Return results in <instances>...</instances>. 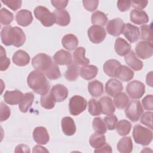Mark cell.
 <instances>
[{"mask_svg": "<svg viewBox=\"0 0 153 153\" xmlns=\"http://www.w3.org/2000/svg\"><path fill=\"white\" fill-rule=\"evenodd\" d=\"M27 83L35 93L41 95L48 93L50 88V83L45 75L38 71H33L29 74L27 78Z\"/></svg>", "mask_w": 153, "mask_h": 153, "instance_id": "1", "label": "cell"}, {"mask_svg": "<svg viewBox=\"0 0 153 153\" xmlns=\"http://www.w3.org/2000/svg\"><path fill=\"white\" fill-rule=\"evenodd\" d=\"M133 137L136 143L146 146L152 142V132L151 130L142 126L140 124H136L133 128Z\"/></svg>", "mask_w": 153, "mask_h": 153, "instance_id": "2", "label": "cell"}, {"mask_svg": "<svg viewBox=\"0 0 153 153\" xmlns=\"http://www.w3.org/2000/svg\"><path fill=\"white\" fill-rule=\"evenodd\" d=\"M35 17L45 27H50L55 23L53 13H51L48 8L43 6H38L34 10Z\"/></svg>", "mask_w": 153, "mask_h": 153, "instance_id": "3", "label": "cell"}, {"mask_svg": "<svg viewBox=\"0 0 153 153\" xmlns=\"http://www.w3.org/2000/svg\"><path fill=\"white\" fill-rule=\"evenodd\" d=\"M87 107V101L82 96L75 95L69 102V111L71 115L76 116L84 111Z\"/></svg>", "mask_w": 153, "mask_h": 153, "instance_id": "4", "label": "cell"}, {"mask_svg": "<svg viewBox=\"0 0 153 153\" xmlns=\"http://www.w3.org/2000/svg\"><path fill=\"white\" fill-rule=\"evenodd\" d=\"M125 110L127 118L133 122L137 121L142 115L143 109L139 100H131Z\"/></svg>", "mask_w": 153, "mask_h": 153, "instance_id": "5", "label": "cell"}, {"mask_svg": "<svg viewBox=\"0 0 153 153\" xmlns=\"http://www.w3.org/2000/svg\"><path fill=\"white\" fill-rule=\"evenodd\" d=\"M52 63V60L50 56L44 53L36 54L32 60V65L36 71H46Z\"/></svg>", "mask_w": 153, "mask_h": 153, "instance_id": "6", "label": "cell"}, {"mask_svg": "<svg viewBox=\"0 0 153 153\" xmlns=\"http://www.w3.org/2000/svg\"><path fill=\"white\" fill-rule=\"evenodd\" d=\"M126 91L131 99H140L145 92V87L143 82L134 80L127 85Z\"/></svg>", "mask_w": 153, "mask_h": 153, "instance_id": "7", "label": "cell"}, {"mask_svg": "<svg viewBox=\"0 0 153 153\" xmlns=\"http://www.w3.org/2000/svg\"><path fill=\"white\" fill-rule=\"evenodd\" d=\"M89 39L94 44L102 42L106 36L105 29L98 25H93L89 27L87 31Z\"/></svg>", "mask_w": 153, "mask_h": 153, "instance_id": "8", "label": "cell"}, {"mask_svg": "<svg viewBox=\"0 0 153 153\" xmlns=\"http://www.w3.org/2000/svg\"><path fill=\"white\" fill-rule=\"evenodd\" d=\"M135 52L137 56L142 59L151 57L153 53L152 42L145 41H139L135 47Z\"/></svg>", "mask_w": 153, "mask_h": 153, "instance_id": "9", "label": "cell"}, {"mask_svg": "<svg viewBox=\"0 0 153 153\" xmlns=\"http://www.w3.org/2000/svg\"><path fill=\"white\" fill-rule=\"evenodd\" d=\"M16 31L14 27L7 26L2 27L1 32V38L2 43L6 46L14 44L16 42Z\"/></svg>", "mask_w": 153, "mask_h": 153, "instance_id": "10", "label": "cell"}, {"mask_svg": "<svg viewBox=\"0 0 153 153\" xmlns=\"http://www.w3.org/2000/svg\"><path fill=\"white\" fill-rule=\"evenodd\" d=\"M124 23L120 18L111 20L106 26V30L109 34L114 36H118L123 32Z\"/></svg>", "mask_w": 153, "mask_h": 153, "instance_id": "11", "label": "cell"}, {"mask_svg": "<svg viewBox=\"0 0 153 153\" xmlns=\"http://www.w3.org/2000/svg\"><path fill=\"white\" fill-rule=\"evenodd\" d=\"M122 33L131 43L137 41L140 37L139 27L130 23L124 24Z\"/></svg>", "mask_w": 153, "mask_h": 153, "instance_id": "12", "label": "cell"}, {"mask_svg": "<svg viewBox=\"0 0 153 153\" xmlns=\"http://www.w3.org/2000/svg\"><path fill=\"white\" fill-rule=\"evenodd\" d=\"M32 136L34 141L39 145H45L50 140V136L46 128L42 126L35 127Z\"/></svg>", "mask_w": 153, "mask_h": 153, "instance_id": "13", "label": "cell"}, {"mask_svg": "<svg viewBox=\"0 0 153 153\" xmlns=\"http://www.w3.org/2000/svg\"><path fill=\"white\" fill-rule=\"evenodd\" d=\"M50 93L56 102H60L67 98L68 96V90L65 85L58 84L53 86Z\"/></svg>", "mask_w": 153, "mask_h": 153, "instance_id": "14", "label": "cell"}, {"mask_svg": "<svg viewBox=\"0 0 153 153\" xmlns=\"http://www.w3.org/2000/svg\"><path fill=\"white\" fill-rule=\"evenodd\" d=\"M23 93L19 90L6 91L4 95V100L5 103L10 105L19 104L23 97Z\"/></svg>", "mask_w": 153, "mask_h": 153, "instance_id": "15", "label": "cell"}, {"mask_svg": "<svg viewBox=\"0 0 153 153\" xmlns=\"http://www.w3.org/2000/svg\"><path fill=\"white\" fill-rule=\"evenodd\" d=\"M123 89L122 83L115 78L109 79L105 84V91L106 93L114 97L117 94L121 92Z\"/></svg>", "mask_w": 153, "mask_h": 153, "instance_id": "16", "label": "cell"}, {"mask_svg": "<svg viewBox=\"0 0 153 153\" xmlns=\"http://www.w3.org/2000/svg\"><path fill=\"white\" fill-rule=\"evenodd\" d=\"M16 21L18 25L26 27L29 26L33 20L32 13L27 10H21L16 14Z\"/></svg>", "mask_w": 153, "mask_h": 153, "instance_id": "17", "label": "cell"}, {"mask_svg": "<svg viewBox=\"0 0 153 153\" xmlns=\"http://www.w3.org/2000/svg\"><path fill=\"white\" fill-rule=\"evenodd\" d=\"M53 59L54 62L59 65H69L73 62L71 54L64 50L57 51L53 56Z\"/></svg>", "mask_w": 153, "mask_h": 153, "instance_id": "18", "label": "cell"}, {"mask_svg": "<svg viewBox=\"0 0 153 153\" xmlns=\"http://www.w3.org/2000/svg\"><path fill=\"white\" fill-rule=\"evenodd\" d=\"M130 19L131 22L139 25L145 24L149 21L148 16L145 11L136 9H134L131 11Z\"/></svg>", "mask_w": 153, "mask_h": 153, "instance_id": "19", "label": "cell"}, {"mask_svg": "<svg viewBox=\"0 0 153 153\" xmlns=\"http://www.w3.org/2000/svg\"><path fill=\"white\" fill-rule=\"evenodd\" d=\"M62 131L66 136H72L76 131V126L74 120L70 117H65L61 120Z\"/></svg>", "mask_w": 153, "mask_h": 153, "instance_id": "20", "label": "cell"}, {"mask_svg": "<svg viewBox=\"0 0 153 153\" xmlns=\"http://www.w3.org/2000/svg\"><path fill=\"white\" fill-rule=\"evenodd\" d=\"M114 49L118 55L124 56L130 52L131 45L122 38H118L115 42Z\"/></svg>", "mask_w": 153, "mask_h": 153, "instance_id": "21", "label": "cell"}, {"mask_svg": "<svg viewBox=\"0 0 153 153\" xmlns=\"http://www.w3.org/2000/svg\"><path fill=\"white\" fill-rule=\"evenodd\" d=\"M124 60L126 63L134 71H140L143 68V62L137 59L133 50L130 51L124 57Z\"/></svg>", "mask_w": 153, "mask_h": 153, "instance_id": "22", "label": "cell"}, {"mask_svg": "<svg viewBox=\"0 0 153 153\" xmlns=\"http://www.w3.org/2000/svg\"><path fill=\"white\" fill-rule=\"evenodd\" d=\"M55 17V23L57 25L65 26L69 24L71 17L69 13L65 10H56L53 11Z\"/></svg>", "mask_w": 153, "mask_h": 153, "instance_id": "23", "label": "cell"}, {"mask_svg": "<svg viewBox=\"0 0 153 153\" xmlns=\"http://www.w3.org/2000/svg\"><path fill=\"white\" fill-rule=\"evenodd\" d=\"M13 63L19 66H25L30 62L29 55L25 51L19 50L17 51L13 56Z\"/></svg>", "mask_w": 153, "mask_h": 153, "instance_id": "24", "label": "cell"}, {"mask_svg": "<svg viewBox=\"0 0 153 153\" xmlns=\"http://www.w3.org/2000/svg\"><path fill=\"white\" fill-rule=\"evenodd\" d=\"M134 76V72L128 67L125 65H120L115 74V77H117L123 81H129L133 79Z\"/></svg>", "mask_w": 153, "mask_h": 153, "instance_id": "25", "label": "cell"}, {"mask_svg": "<svg viewBox=\"0 0 153 153\" xmlns=\"http://www.w3.org/2000/svg\"><path fill=\"white\" fill-rule=\"evenodd\" d=\"M98 73V69L94 65H85L79 69L81 76L86 80H90L94 78Z\"/></svg>", "mask_w": 153, "mask_h": 153, "instance_id": "26", "label": "cell"}, {"mask_svg": "<svg viewBox=\"0 0 153 153\" xmlns=\"http://www.w3.org/2000/svg\"><path fill=\"white\" fill-rule=\"evenodd\" d=\"M121 63L115 59L108 60L103 65V69L105 74L109 76L115 77L116 71Z\"/></svg>", "mask_w": 153, "mask_h": 153, "instance_id": "27", "label": "cell"}, {"mask_svg": "<svg viewBox=\"0 0 153 153\" xmlns=\"http://www.w3.org/2000/svg\"><path fill=\"white\" fill-rule=\"evenodd\" d=\"M102 106V113L105 115L112 114L115 111V108L112 100L108 96H103L99 100Z\"/></svg>", "mask_w": 153, "mask_h": 153, "instance_id": "28", "label": "cell"}, {"mask_svg": "<svg viewBox=\"0 0 153 153\" xmlns=\"http://www.w3.org/2000/svg\"><path fill=\"white\" fill-rule=\"evenodd\" d=\"M88 91L91 96L98 97L103 93V85L96 79L90 81L88 84Z\"/></svg>", "mask_w": 153, "mask_h": 153, "instance_id": "29", "label": "cell"}, {"mask_svg": "<svg viewBox=\"0 0 153 153\" xmlns=\"http://www.w3.org/2000/svg\"><path fill=\"white\" fill-rule=\"evenodd\" d=\"M62 44L63 47L68 50L72 51L77 48L78 40L76 36L73 34L65 35L62 39Z\"/></svg>", "mask_w": 153, "mask_h": 153, "instance_id": "30", "label": "cell"}, {"mask_svg": "<svg viewBox=\"0 0 153 153\" xmlns=\"http://www.w3.org/2000/svg\"><path fill=\"white\" fill-rule=\"evenodd\" d=\"M85 50L84 47H79L75 49L74 52V62L77 65H87L90 63V60L85 57Z\"/></svg>", "mask_w": 153, "mask_h": 153, "instance_id": "31", "label": "cell"}, {"mask_svg": "<svg viewBox=\"0 0 153 153\" xmlns=\"http://www.w3.org/2000/svg\"><path fill=\"white\" fill-rule=\"evenodd\" d=\"M117 150L121 153H129L133 150V143L130 137L121 138L117 143Z\"/></svg>", "mask_w": 153, "mask_h": 153, "instance_id": "32", "label": "cell"}, {"mask_svg": "<svg viewBox=\"0 0 153 153\" xmlns=\"http://www.w3.org/2000/svg\"><path fill=\"white\" fill-rule=\"evenodd\" d=\"M34 100V95L32 93H26L23 95L22 101L20 102L19 108L21 112L26 113L32 106Z\"/></svg>", "mask_w": 153, "mask_h": 153, "instance_id": "33", "label": "cell"}, {"mask_svg": "<svg viewBox=\"0 0 153 153\" xmlns=\"http://www.w3.org/2000/svg\"><path fill=\"white\" fill-rule=\"evenodd\" d=\"M79 73V66L75 63L72 62L68 65V69L65 73V78L69 81H74L78 78Z\"/></svg>", "mask_w": 153, "mask_h": 153, "instance_id": "34", "label": "cell"}, {"mask_svg": "<svg viewBox=\"0 0 153 153\" xmlns=\"http://www.w3.org/2000/svg\"><path fill=\"white\" fill-rule=\"evenodd\" d=\"M90 145L94 148L97 149L102 147L106 143V137L103 134L94 133L89 139Z\"/></svg>", "mask_w": 153, "mask_h": 153, "instance_id": "35", "label": "cell"}, {"mask_svg": "<svg viewBox=\"0 0 153 153\" xmlns=\"http://www.w3.org/2000/svg\"><path fill=\"white\" fill-rule=\"evenodd\" d=\"M128 97L124 92H120L114 97V105L118 109H124L128 103Z\"/></svg>", "mask_w": 153, "mask_h": 153, "instance_id": "36", "label": "cell"}, {"mask_svg": "<svg viewBox=\"0 0 153 153\" xmlns=\"http://www.w3.org/2000/svg\"><path fill=\"white\" fill-rule=\"evenodd\" d=\"M116 130L120 136L127 135L131 128V124L126 120H120L116 125Z\"/></svg>", "mask_w": 153, "mask_h": 153, "instance_id": "37", "label": "cell"}, {"mask_svg": "<svg viewBox=\"0 0 153 153\" xmlns=\"http://www.w3.org/2000/svg\"><path fill=\"white\" fill-rule=\"evenodd\" d=\"M91 23L94 25L105 26L108 22V17L105 13L100 11H96L91 16Z\"/></svg>", "mask_w": 153, "mask_h": 153, "instance_id": "38", "label": "cell"}, {"mask_svg": "<svg viewBox=\"0 0 153 153\" xmlns=\"http://www.w3.org/2000/svg\"><path fill=\"white\" fill-rule=\"evenodd\" d=\"M88 111L93 116H97L102 114V106L97 100L94 99H90L88 103Z\"/></svg>", "mask_w": 153, "mask_h": 153, "instance_id": "39", "label": "cell"}, {"mask_svg": "<svg viewBox=\"0 0 153 153\" xmlns=\"http://www.w3.org/2000/svg\"><path fill=\"white\" fill-rule=\"evenodd\" d=\"M45 74L48 79L51 80L59 79L61 76L60 69L55 62H52L49 68L45 71Z\"/></svg>", "mask_w": 153, "mask_h": 153, "instance_id": "40", "label": "cell"}, {"mask_svg": "<svg viewBox=\"0 0 153 153\" xmlns=\"http://www.w3.org/2000/svg\"><path fill=\"white\" fill-rule=\"evenodd\" d=\"M40 100L42 107L47 109H51L53 108L56 102L50 93H47L42 95Z\"/></svg>", "mask_w": 153, "mask_h": 153, "instance_id": "41", "label": "cell"}, {"mask_svg": "<svg viewBox=\"0 0 153 153\" xmlns=\"http://www.w3.org/2000/svg\"><path fill=\"white\" fill-rule=\"evenodd\" d=\"M92 126L93 130L96 133L104 134L107 131L106 124L103 120H102V118L100 117L94 118L93 121Z\"/></svg>", "mask_w": 153, "mask_h": 153, "instance_id": "42", "label": "cell"}, {"mask_svg": "<svg viewBox=\"0 0 153 153\" xmlns=\"http://www.w3.org/2000/svg\"><path fill=\"white\" fill-rule=\"evenodd\" d=\"M152 23L151 25H143L140 26L141 30V39L145 41L151 42L152 39Z\"/></svg>", "mask_w": 153, "mask_h": 153, "instance_id": "43", "label": "cell"}, {"mask_svg": "<svg viewBox=\"0 0 153 153\" xmlns=\"http://www.w3.org/2000/svg\"><path fill=\"white\" fill-rule=\"evenodd\" d=\"M14 19V15L10 11L2 8L0 11V20L2 25H7L10 24Z\"/></svg>", "mask_w": 153, "mask_h": 153, "instance_id": "44", "label": "cell"}, {"mask_svg": "<svg viewBox=\"0 0 153 153\" xmlns=\"http://www.w3.org/2000/svg\"><path fill=\"white\" fill-rule=\"evenodd\" d=\"M14 27V29L16 31V42H15L14 45L16 47H20L22 46L24 44V43L25 42L26 35L21 28H20L17 26H15Z\"/></svg>", "mask_w": 153, "mask_h": 153, "instance_id": "45", "label": "cell"}, {"mask_svg": "<svg viewBox=\"0 0 153 153\" xmlns=\"http://www.w3.org/2000/svg\"><path fill=\"white\" fill-rule=\"evenodd\" d=\"M1 53H0V58H1V63H0V70L1 71H5L8 69L10 65V60L7 57L6 52L5 49L2 46L0 47Z\"/></svg>", "mask_w": 153, "mask_h": 153, "instance_id": "46", "label": "cell"}, {"mask_svg": "<svg viewBox=\"0 0 153 153\" xmlns=\"http://www.w3.org/2000/svg\"><path fill=\"white\" fill-rule=\"evenodd\" d=\"M103 121L108 129L109 130H113L116 127L118 122V119L115 115L110 114L105 117L103 119Z\"/></svg>", "mask_w": 153, "mask_h": 153, "instance_id": "47", "label": "cell"}, {"mask_svg": "<svg viewBox=\"0 0 153 153\" xmlns=\"http://www.w3.org/2000/svg\"><path fill=\"white\" fill-rule=\"evenodd\" d=\"M11 111L10 108L2 102L0 103V120L1 122L7 120L10 116Z\"/></svg>", "mask_w": 153, "mask_h": 153, "instance_id": "48", "label": "cell"}, {"mask_svg": "<svg viewBox=\"0 0 153 153\" xmlns=\"http://www.w3.org/2000/svg\"><path fill=\"white\" fill-rule=\"evenodd\" d=\"M152 112H145L143 114H142L140 118V123L145 126L152 129Z\"/></svg>", "mask_w": 153, "mask_h": 153, "instance_id": "49", "label": "cell"}, {"mask_svg": "<svg viewBox=\"0 0 153 153\" xmlns=\"http://www.w3.org/2000/svg\"><path fill=\"white\" fill-rule=\"evenodd\" d=\"M2 2L12 10L16 11L21 7L22 1L19 0H5L2 1Z\"/></svg>", "mask_w": 153, "mask_h": 153, "instance_id": "50", "label": "cell"}, {"mask_svg": "<svg viewBox=\"0 0 153 153\" xmlns=\"http://www.w3.org/2000/svg\"><path fill=\"white\" fill-rule=\"evenodd\" d=\"M82 4L85 9L89 11L96 10L98 7L99 1L97 0H84Z\"/></svg>", "mask_w": 153, "mask_h": 153, "instance_id": "51", "label": "cell"}, {"mask_svg": "<svg viewBox=\"0 0 153 153\" xmlns=\"http://www.w3.org/2000/svg\"><path fill=\"white\" fill-rule=\"evenodd\" d=\"M144 108L146 110L152 111L153 109V96L152 94L146 95L142 100Z\"/></svg>", "mask_w": 153, "mask_h": 153, "instance_id": "52", "label": "cell"}, {"mask_svg": "<svg viewBox=\"0 0 153 153\" xmlns=\"http://www.w3.org/2000/svg\"><path fill=\"white\" fill-rule=\"evenodd\" d=\"M131 6V1H118L117 7L121 12H124L130 9Z\"/></svg>", "mask_w": 153, "mask_h": 153, "instance_id": "53", "label": "cell"}, {"mask_svg": "<svg viewBox=\"0 0 153 153\" xmlns=\"http://www.w3.org/2000/svg\"><path fill=\"white\" fill-rule=\"evenodd\" d=\"M52 5L57 10H63L68 4V0H52L51 1Z\"/></svg>", "mask_w": 153, "mask_h": 153, "instance_id": "54", "label": "cell"}, {"mask_svg": "<svg viewBox=\"0 0 153 153\" xmlns=\"http://www.w3.org/2000/svg\"><path fill=\"white\" fill-rule=\"evenodd\" d=\"M148 3V1H131V6L136 10H142L145 8Z\"/></svg>", "mask_w": 153, "mask_h": 153, "instance_id": "55", "label": "cell"}, {"mask_svg": "<svg viewBox=\"0 0 153 153\" xmlns=\"http://www.w3.org/2000/svg\"><path fill=\"white\" fill-rule=\"evenodd\" d=\"M94 152H108V153H111L112 152V149L111 146L108 144V143H105V145H103L102 147L97 148V149H95L94 151Z\"/></svg>", "mask_w": 153, "mask_h": 153, "instance_id": "56", "label": "cell"}, {"mask_svg": "<svg viewBox=\"0 0 153 153\" xmlns=\"http://www.w3.org/2000/svg\"><path fill=\"white\" fill-rule=\"evenodd\" d=\"M14 151L16 152H30V149L27 145L20 144L16 147Z\"/></svg>", "mask_w": 153, "mask_h": 153, "instance_id": "57", "label": "cell"}, {"mask_svg": "<svg viewBox=\"0 0 153 153\" xmlns=\"http://www.w3.org/2000/svg\"><path fill=\"white\" fill-rule=\"evenodd\" d=\"M33 152H48V151L43 146H41L40 145H36L33 147Z\"/></svg>", "mask_w": 153, "mask_h": 153, "instance_id": "58", "label": "cell"}, {"mask_svg": "<svg viewBox=\"0 0 153 153\" xmlns=\"http://www.w3.org/2000/svg\"><path fill=\"white\" fill-rule=\"evenodd\" d=\"M152 72L151 71L149 73H148L146 75V82L148 85H149L150 87H152Z\"/></svg>", "mask_w": 153, "mask_h": 153, "instance_id": "59", "label": "cell"}]
</instances>
